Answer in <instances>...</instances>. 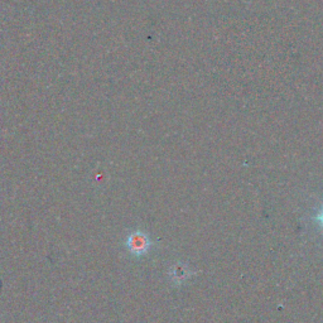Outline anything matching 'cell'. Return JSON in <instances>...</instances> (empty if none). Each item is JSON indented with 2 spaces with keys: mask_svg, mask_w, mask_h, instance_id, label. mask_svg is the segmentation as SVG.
Masks as SVG:
<instances>
[{
  "mask_svg": "<svg viewBox=\"0 0 323 323\" xmlns=\"http://www.w3.org/2000/svg\"><path fill=\"white\" fill-rule=\"evenodd\" d=\"M319 220H321V222L323 224V211L319 214Z\"/></svg>",
  "mask_w": 323,
  "mask_h": 323,
  "instance_id": "7a4b0ae2",
  "label": "cell"
},
{
  "mask_svg": "<svg viewBox=\"0 0 323 323\" xmlns=\"http://www.w3.org/2000/svg\"><path fill=\"white\" fill-rule=\"evenodd\" d=\"M128 245H129V249L133 253L141 254L148 249L149 243L144 235H141V233H134V235L130 236L129 240H128Z\"/></svg>",
  "mask_w": 323,
  "mask_h": 323,
  "instance_id": "6da1fadb",
  "label": "cell"
}]
</instances>
